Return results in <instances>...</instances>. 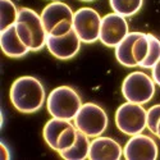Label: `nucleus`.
Instances as JSON below:
<instances>
[{
	"mask_svg": "<svg viewBox=\"0 0 160 160\" xmlns=\"http://www.w3.org/2000/svg\"><path fill=\"white\" fill-rule=\"evenodd\" d=\"M151 76H152L155 85L160 86V60L151 68Z\"/></svg>",
	"mask_w": 160,
	"mask_h": 160,
	"instance_id": "obj_22",
	"label": "nucleus"
},
{
	"mask_svg": "<svg viewBox=\"0 0 160 160\" xmlns=\"http://www.w3.org/2000/svg\"><path fill=\"white\" fill-rule=\"evenodd\" d=\"M138 35L140 32H129L115 46V58L118 63L127 67V68H135V67H137L132 55V49H133V44H135V40L138 37Z\"/></svg>",
	"mask_w": 160,
	"mask_h": 160,
	"instance_id": "obj_15",
	"label": "nucleus"
},
{
	"mask_svg": "<svg viewBox=\"0 0 160 160\" xmlns=\"http://www.w3.org/2000/svg\"><path fill=\"white\" fill-rule=\"evenodd\" d=\"M123 156L127 160H155L159 156V149L152 137L138 133L127 141Z\"/></svg>",
	"mask_w": 160,
	"mask_h": 160,
	"instance_id": "obj_11",
	"label": "nucleus"
},
{
	"mask_svg": "<svg viewBox=\"0 0 160 160\" xmlns=\"http://www.w3.org/2000/svg\"><path fill=\"white\" fill-rule=\"evenodd\" d=\"M88 138H90L88 136H86L85 133L78 131L76 142L69 149L59 152V155L65 160H85V159H87L88 152H90V143H91V141Z\"/></svg>",
	"mask_w": 160,
	"mask_h": 160,
	"instance_id": "obj_16",
	"label": "nucleus"
},
{
	"mask_svg": "<svg viewBox=\"0 0 160 160\" xmlns=\"http://www.w3.org/2000/svg\"><path fill=\"white\" fill-rule=\"evenodd\" d=\"M42 135L45 142L51 150L62 152L67 149H69L76 142L78 129L76 128L74 124L71 123V121L52 117L50 121L46 122Z\"/></svg>",
	"mask_w": 160,
	"mask_h": 160,
	"instance_id": "obj_5",
	"label": "nucleus"
},
{
	"mask_svg": "<svg viewBox=\"0 0 160 160\" xmlns=\"http://www.w3.org/2000/svg\"><path fill=\"white\" fill-rule=\"evenodd\" d=\"M10 102L21 113H35L42 108L46 100L44 85L32 76L17 78L10 87Z\"/></svg>",
	"mask_w": 160,
	"mask_h": 160,
	"instance_id": "obj_1",
	"label": "nucleus"
},
{
	"mask_svg": "<svg viewBox=\"0 0 160 160\" xmlns=\"http://www.w3.org/2000/svg\"><path fill=\"white\" fill-rule=\"evenodd\" d=\"M155 136L160 138V119H159V122H158V127H156V133H155Z\"/></svg>",
	"mask_w": 160,
	"mask_h": 160,
	"instance_id": "obj_24",
	"label": "nucleus"
},
{
	"mask_svg": "<svg viewBox=\"0 0 160 160\" xmlns=\"http://www.w3.org/2000/svg\"><path fill=\"white\" fill-rule=\"evenodd\" d=\"M160 119V104H156L148 110L146 113V128H148L151 133H156V127L158 122Z\"/></svg>",
	"mask_w": 160,
	"mask_h": 160,
	"instance_id": "obj_21",
	"label": "nucleus"
},
{
	"mask_svg": "<svg viewBox=\"0 0 160 160\" xmlns=\"http://www.w3.org/2000/svg\"><path fill=\"white\" fill-rule=\"evenodd\" d=\"M81 2H87L88 3V2H94V0H81Z\"/></svg>",
	"mask_w": 160,
	"mask_h": 160,
	"instance_id": "obj_25",
	"label": "nucleus"
},
{
	"mask_svg": "<svg viewBox=\"0 0 160 160\" xmlns=\"http://www.w3.org/2000/svg\"><path fill=\"white\" fill-rule=\"evenodd\" d=\"M146 110L141 104L124 102L115 112V124L118 129L127 136L142 133L146 128Z\"/></svg>",
	"mask_w": 160,
	"mask_h": 160,
	"instance_id": "obj_8",
	"label": "nucleus"
},
{
	"mask_svg": "<svg viewBox=\"0 0 160 160\" xmlns=\"http://www.w3.org/2000/svg\"><path fill=\"white\" fill-rule=\"evenodd\" d=\"M0 46H2L3 52L9 58H22L31 51L19 38L16 24L0 32Z\"/></svg>",
	"mask_w": 160,
	"mask_h": 160,
	"instance_id": "obj_14",
	"label": "nucleus"
},
{
	"mask_svg": "<svg viewBox=\"0 0 160 160\" xmlns=\"http://www.w3.org/2000/svg\"><path fill=\"white\" fill-rule=\"evenodd\" d=\"M148 51H149L148 33L140 32L138 37L135 40V44H133V49H132V55H133V59H135L137 67H140L142 64L146 55H148Z\"/></svg>",
	"mask_w": 160,
	"mask_h": 160,
	"instance_id": "obj_20",
	"label": "nucleus"
},
{
	"mask_svg": "<svg viewBox=\"0 0 160 160\" xmlns=\"http://www.w3.org/2000/svg\"><path fill=\"white\" fill-rule=\"evenodd\" d=\"M18 13L19 10L12 0H0V32L16 24Z\"/></svg>",
	"mask_w": 160,
	"mask_h": 160,
	"instance_id": "obj_17",
	"label": "nucleus"
},
{
	"mask_svg": "<svg viewBox=\"0 0 160 160\" xmlns=\"http://www.w3.org/2000/svg\"><path fill=\"white\" fill-rule=\"evenodd\" d=\"M114 13L123 17H132L138 13L143 5V0H109Z\"/></svg>",
	"mask_w": 160,
	"mask_h": 160,
	"instance_id": "obj_18",
	"label": "nucleus"
},
{
	"mask_svg": "<svg viewBox=\"0 0 160 160\" xmlns=\"http://www.w3.org/2000/svg\"><path fill=\"white\" fill-rule=\"evenodd\" d=\"M109 119L105 110L95 102L82 104L74 118L76 128L88 137L101 136L108 127Z\"/></svg>",
	"mask_w": 160,
	"mask_h": 160,
	"instance_id": "obj_6",
	"label": "nucleus"
},
{
	"mask_svg": "<svg viewBox=\"0 0 160 160\" xmlns=\"http://www.w3.org/2000/svg\"><path fill=\"white\" fill-rule=\"evenodd\" d=\"M122 156V146L110 137L98 136L90 143L88 159L91 160H119Z\"/></svg>",
	"mask_w": 160,
	"mask_h": 160,
	"instance_id": "obj_13",
	"label": "nucleus"
},
{
	"mask_svg": "<svg viewBox=\"0 0 160 160\" xmlns=\"http://www.w3.org/2000/svg\"><path fill=\"white\" fill-rule=\"evenodd\" d=\"M148 37H149V51L140 67L146 69H151L160 60V40L151 33H148Z\"/></svg>",
	"mask_w": 160,
	"mask_h": 160,
	"instance_id": "obj_19",
	"label": "nucleus"
},
{
	"mask_svg": "<svg viewBox=\"0 0 160 160\" xmlns=\"http://www.w3.org/2000/svg\"><path fill=\"white\" fill-rule=\"evenodd\" d=\"M81 106V96L71 86H59L54 88L46 99V108L50 115L65 121H74Z\"/></svg>",
	"mask_w": 160,
	"mask_h": 160,
	"instance_id": "obj_3",
	"label": "nucleus"
},
{
	"mask_svg": "<svg viewBox=\"0 0 160 160\" xmlns=\"http://www.w3.org/2000/svg\"><path fill=\"white\" fill-rule=\"evenodd\" d=\"M0 152H2V159L3 160H8L10 158V151H9L8 146L4 142H0Z\"/></svg>",
	"mask_w": 160,
	"mask_h": 160,
	"instance_id": "obj_23",
	"label": "nucleus"
},
{
	"mask_svg": "<svg viewBox=\"0 0 160 160\" xmlns=\"http://www.w3.org/2000/svg\"><path fill=\"white\" fill-rule=\"evenodd\" d=\"M16 30L23 44L31 51H38L46 46L48 33L44 27L41 14H37L33 9H19L18 19L16 22Z\"/></svg>",
	"mask_w": 160,
	"mask_h": 160,
	"instance_id": "obj_2",
	"label": "nucleus"
},
{
	"mask_svg": "<svg viewBox=\"0 0 160 160\" xmlns=\"http://www.w3.org/2000/svg\"><path fill=\"white\" fill-rule=\"evenodd\" d=\"M52 2H57V0H52Z\"/></svg>",
	"mask_w": 160,
	"mask_h": 160,
	"instance_id": "obj_26",
	"label": "nucleus"
},
{
	"mask_svg": "<svg viewBox=\"0 0 160 160\" xmlns=\"http://www.w3.org/2000/svg\"><path fill=\"white\" fill-rule=\"evenodd\" d=\"M101 17L92 8L85 7L74 12L73 30L78 35L79 40L85 44H94L100 38Z\"/></svg>",
	"mask_w": 160,
	"mask_h": 160,
	"instance_id": "obj_9",
	"label": "nucleus"
},
{
	"mask_svg": "<svg viewBox=\"0 0 160 160\" xmlns=\"http://www.w3.org/2000/svg\"><path fill=\"white\" fill-rule=\"evenodd\" d=\"M74 13L72 8L63 2H51L41 12V19L48 35L63 36L73 30Z\"/></svg>",
	"mask_w": 160,
	"mask_h": 160,
	"instance_id": "obj_4",
	"label": "nucleus"
},
{
	"mask_svg": "<svg viewBox=\"0 0 160 160\" xmlns=\"http://www.w3.org/2000/svg\"><path fill=\"white\" fill-rule=\"evenodd\" d=\"M122 94L129 102L148 104L155 95V82L152 77L143 72H132L122 83Z\"/></svg>",
	"mask_w": 160,
	"mask_h": 160,
	"instance_id": "obj_7",
	"label": "nucleus"
},
{
	"mask_svg": "<svg viewBox=\"0 0 160 160\" xmlns=\"http://www.w3.org/2000/svg\"><path fill=\"white\" fill-rule=\"evenodd\" d=\"M129 33L126 17L118 13H109L101 19L100 41L108 48H115Z\"/></svg>",
	"mask_w": 160,
	"mask_h": 160,
	"instance_id": "obj_10",
	"label": "nucleus"
},
{
	"mask_svg": "<svg viewBox=\"0 0 160 160\" xmlns=\"http://www.w3.org/2000/svg\"><path fill=\"white\" fill-rule=\"evenodd\" d=\"M82 41L79 40L78 35L72 30L67 35L63 36H51L48 35L46 38V48L51 52V55H54L57 59L60 60H67L74 58L79 49H81Z\"/></svg>",
	"mask_w": 160,
	"mask_h": 160,
	"instance_id": "obj_12",
	"label": "nucleus"
}]
</instances>
